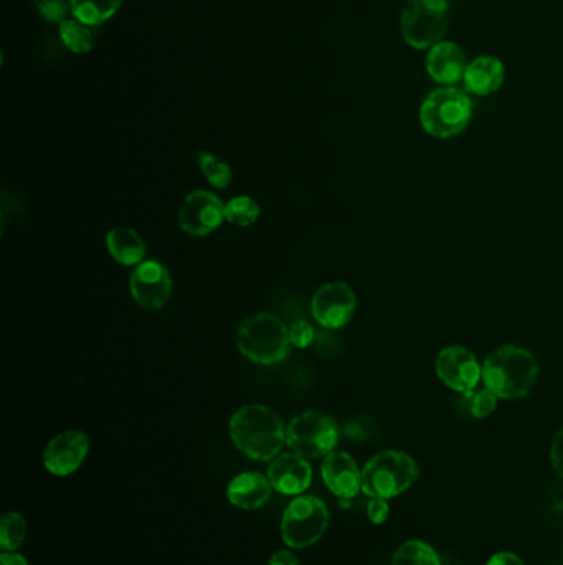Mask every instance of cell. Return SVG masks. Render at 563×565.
Listing matches in <instances>:
<instances>
[{"label": "cell", "mask_w": 563, "mask_h": 565, "mask_svg": "<svg viewBox=\"0 0 563 565\" xmlns=\"http://www.w3.org/2000/svg\"><path fill=\"white\" fill-rule=\"evenodd\" d=\"M233 445L255 461H271L286 443V427L275 409L268 405H243L230 418Z\"/></svg>", "instance_id": "6da1fadb"}, {"label": "cell", "mask_w": 563, "mask_h": 565, "mask_svg": "<svg viewBox=\"0 0 563 565\" xmlns=\"http://www.w3.org/2000/svg\"><path fill=\"white\" fill-rule=\"evenodd\" d=\"M539 367L527 349L499 347L484 361L483 380L499 399H521L534 389Z\"/></svg>", "instance_id": "7a4b0ae2"}, {"label": "cell", "mask_w": 563, "mask_h": 565, "mask_svg": "<svg viewBox=\"0 0 563 565\" xmlns=\"http://www.w3.org/2000/svg\"><path fill=\"white\" fill-rule=\"evenodd\" d=\"M237 346L248 361L275 366L288 357L289 328L276 314H253L238 326Z\"/></svg>", "instance_id": "3957f363"}, {"label": "cell", "mask_w": 563, "mask_h": 565, "mask_svg": "<svg viewBox=\"0 0 563 565\" xmlns=\"http://www.w3.org/2000/svg\"><path fill=\"white\" fill-rule=\"evenodd\" d=\"M418 480L412 456L385 450L372 456L362 470V491L370 498L390 499L405 493Z\"/></svg>", "instance_id": "277c9868"}, {"label": "cell", "mask_w": 563, "mask_h": 565, "mask_svg": "<svg viewBox=\"0 0 563 565\" xmlns=\"http://www.w3.org/2000/svg\"><path fill=\"white\" fill-rule=\"evenodd\" d=\"M473 103L464 91L441 88L423 101L420 121L426 133L435 138H453L468 126Z\"/></svg>", "instance_id": "5b68a950"}, {"label": "cell", "mask_w": 563, "mask_h": 565, "mask_svg": "<svg viewBox=\"0 0 563 565\" xmlns=\"http://www.w3.org/2000/svg\"><path fill=\"white\" fill-rule=\"evenodd\" d=\"M329 509L316 496H298L288 504L281 519V537L291 549L313 546L326 534Z\"/></svg>", "instance_id": "8992f818"}, {"label": "cell", "mask_w": 563, "mask_h": 565, "mask_svg": "<svg viewBox=\"0 0 563 565\" xmlns=\"http://www.w3.org/2000/svg\"><path fill=\"white\" fill-rule=\"evenodd\" d=\"M339 442V428L331 415L308 410L296 415L286 427V443L294 453L306 460L321 458L334 452Z\"/></svg>", "instance_id": "52a82bcc"}, {"label": "cell", "mask_w": 563, "mask_h": 565, "mask_svg": "<svg viewBox=\"0 0 563 565\" xmlns=\"http://www.w3.org/2000/svg\"><path fill=\"white\" fill-rule=\"evenodd\" d=\"M448 0H410L402 14V35L410 47L426 50L448 29Z\"/></svg>", "instance_id": "ba28073f"}, {"label": "cell", "mask_w": 563, "mask_h": 565, "mask_svg": "<svg viewBox=\"0 0 563 565\" xmlns=\"http://www.w3.org/2000/svg\"><path fill=\"white\" fill-rule=\"evenodd\" d=\"M129 291L141 308L157 311L166 306L174 291L171 271L157 260H144L134 268Z\"/></svg>", "instance_id": "9c48e42d"}, {"label": "cell", "mask_w": 563, "mask_h": 565, "mask_svg": "<svg viewBox=\"0 0 563 565\" xmlns=\"http://www.w3.org/2000/svg\"><path fill=\"white\" fill-rule=\"evenodd\" d=\"M225 220V204L209 190H194L179 209L180 228L192 237H207Z\"/></svg>", "instance_id": "30bf717a"}, {"label": "cell", "mask_w": 563, "mask_h": 565, "mask_svg": "<svg viewBox=\"0 0 563 565\" xmlns=\"http://www.w3.org/2000/svg\"><path fill=\"white\" fill-rule=\"evenodd\" d=\"M357 308V296L344 281L322 285L311 301L313 318L322 328L341 329L351 321Z\"/></svg>", "instance_id": "8fae6325"}, {"label": "cell", "mask_w": 563, "mask_h": 565, "mask_svg": "<svg viewBox=\"0 0 563 565\" xmlns=\"http://www.w3.org/2000/svg\"><path fill=\"white\" fill-rule=\"evenodd\" d=\"M436 374L450 389L471 394L483 379L478 359L466 347H446L436 357Z\"/></svg>", "instance_id": "7c38bea8"}, {"label": "cell", "mask_w": 563, "mask_h": 565, "mask_svg": "<svg viewBox=\"0 0 563 565\" xmlns=\"http://www.w3.org/2000/svg\"><path fill=\"white\" fill-rule=\"evenodd\" d=\"M90 453V438L81 430H65L48 442L43 465L52 475L70 476L80 470Z\"/></svg>", "instance_id": "4fadbf2b"}, {"label": "cell", "mask_w": 563, "mask_h": 565, "mask_svg": "<svg viewBox=\"0 0 563 565\" xmlns=\"http://www.w3.org/2000/svg\"><path fill=\"white\" fill-rule=\"evenodd\" d=\"M266 476L273 490L286 496H299L313 483V468L298 453H280L271 460Z\"/></svg>", "instance_id": "5bb4252c"}, {"label": "cell", "mask_w": 563, "mask_h": 565, "mask_svg": "<svg viewBox=\"0 0 563 565\" xmlns=\"http://www.w3.org/2000/svg\"><path fill=\"white\" fill-rule=\"evenodd\" d=\"M321 475L327 490L342 501L355 498L362 490V471L349 453L334 450L324 456Z\"/></svg>", "instance_id": "9a60e30c"}, {"label": "cell", "mask_w": 563, "mask_h": 565, "mask_svg": "<svg viewBox=\"0 0 563 565\" xmlns=\"http://www.w3.org/2000/svg\"><path fill=\"white\" fill-rule=\"evenodd\" d=\"M466 68L464 52L453 42L441 40L430 48L426 57V72L441 85H455L463 80Z\"/></svg>", "instance_id": "2e32d148"}, {"label": "cell", "mask_w": 563, "mask_h": 565, "mask_svg": "<svg viewBox=\"0 0 563 565\" xmlns=\"http://www.w3.org/2000/svg\"><path fill=\"white\" fill-rule=\"evenodd\" d=\"M273 493L268 476L258 471H245L235 476L227 488V498L240 509H258L268 503Z\"/></svg>", "instance_id": "e0dca14e"}, {"label": "cell", "mask_w": 563, "mask_h": 565, "mask_svg": "<svg viewBox=\"0 0 563 565\" xmlns=\"http://www.w3.org/2000/svg\"><path fill=\"white\" fill-rule=\"evenodd\" d=\"M506 70L496 57H479L464 72V88L471 95L488 96L501 88Z\"/></svg>", "instance_id": "ac0fdd59"}, {"label": "cell", "mask_w": 563, "mask_h": 565, "mask_svg": "<svg viewBox=\"0 0 563 565\" xmlns=\"http://www.w3.org/2000/svg\"><path fill=\"white\" fill-rule=\"evenodd\" d=\"M106 248L114 262L124 266H138L146 258L147 248L138 230L114 227L106 235Z\"/></svg>", "instance_id": "d6986e66"}, {"label": "cell", "mask_w": 563, "mask_h": 565, "mask_svg": "<svg viewBox=\"0 0 563 565\" xmlns=\"http://www.w3.org/2000/svg\"><path fill=\"white\" fill-rule=\"evenodd\" d=\"M73 19L88 27L105 24L118 14L123 0H68Z\"/></svg>", "instance_id": "ffe728a7"}, {"label": "cell", "mask_w": 563, "mask_h": 565, "mask_svg": "<svg viewBox=\"0 0 563 565\" xmlns=\"http://www.w3.org/2000/svg\"><path fill=\"white\" fill-rule=\"evenodd\" d=\"M60 38H62L63 45L76 53V55H85L90 53L95 47V35L91 32L90 27L81 24L78 20L67 19L60 24Z\"/></svg>", "instance_id": "44dd1931"}, {"label": "cell", "mask_w": 563, "mask_h": 565, "mask_svg": "<svg viewBox=\"0 0 563 565\" xmlns=\"http://www.w3.org/2000/svg\"><path fill=\"white\" fill-rule=\"evenodd\" d=\"M392 565H441L438 552L423 541H407L393 554Z\"/></svg>", "instance_id": "7402d4cb"}, {"label": "cell", "mask_w": 563, "mask_h": 565, "mask_svg": "<svg viewBox=\"0 0 563 565\" xmlns=\"http://www.w3.org/2000/svg\"><path fill=\"white\" fill-rule=\"evenodd\" d=\"M260 215L261 207L250 195H238L225 204V220L237 227H250Z\"/></svg>", "instance_id": "603a6c76"}, {"label": "cell", "mask_w": 563, "mask_h": 565, "mask_svg": "<svg viewBox=\"0 0 563 565\" xmlns=\"http://www.w3.org/2000/svg\"><path fill=\"white\" fill-rule=\"evenodd\" d=\"M29 532L27 521L19 513H5L0 519V547L2 551L15 552L25 542Z\"/></svg>", "instance_id": "cb8c5ba5"}, {"label": "cell", "mask_w": 563, "mask_h": 565, "mask_svg": "<svg viewBox=\"0 0 563 565\" xmlns=\"http://www.w3.org/2000/svg\"><path fill=\"white\" fill-rule=\"evenodd\" d=\"M197 161H199L200 171H202L210 186L215 187V189H225V187L230 186L233 171L227 162L220 161L217 156L205 151L200 152Z\"/></svg>", "instance_id": "d4e9b609"}, {"label": "cell", "mask_w": 563, "mask_h": 565, "mask_svg": "<svg viewBox=\"0 0 563 565\" xmlns=\"http://www.w3.org/2000/svg\"><path fill=\"white\" fill-rule=\"evenodd\" d=\"M34 2L40 15L48 22L62 24L67 20V14L70 12V2L67 0H34Z\"/></svg>", "instance_id": "484cf974"}, {"label": "cell", "mask_w": 563, "mask_h": 565, "mask_svg": "<svg viewBox=\"0 0 563 565\" xmlns=\"http://www.w3.org/2000/svg\"><path fill=\"white\" fill-rule=\"evenodd\" d=\"M497 397L493 390H489L488 387L483 390H479L476 394L471 397V414L476 418H486L493 414L494 409L497 407Z\"/></svg>", "instance_id": "4316f807"}, {"label": "cell", "mask_w": 563, "mask_h": 565, "mask_svg": "<svg viewBox=\"0 0 563 565\" xmlns=\"http://www.w3.org/2000/svg\"><path fill=\"white\" fill-rule=\"evenodd\" d=\"M289 339L291 344L298 349H306L311 346L314 341V329L311 324L306 321H296V323L289 328Z\"/></svg>", "instance_id": "83f0119b"}, {"label": "cell", "mask_w": 563, "mask_h": 565, "mask_svg": "<svg viewBox=\"0 0 563 565\" xmlns=\"http://www.w3.org/2000/svg\"><path fill=\"white\" fill-rule=\"evenodd\" d=\"M388 513H390V506H388L387 499L372 498V501L367 504V514L374 524H384L387 521Z\"/></svg>", "instance_id": "f1b7e54d"}, {"label": "cell", "mask_w": 563, "mask_h": 565, "mask_svg": "<svg viewBox=\"0 0 563 565\" xmlns=\"http://www.w3.org/2000/svg\"><path fill=\"white\" fill-rule=\"evenodd\" d=\"M550 458H552L555 471L559 473L560 478H563V430L555 435L552 448H550Z\"/></svg>", "instance_id": "f546056e"}, {"label": "cell", "mask_w": 563, "mask_h": 565, "mask_svg": "<svg viewBox=\"0 0 563 565\" xmlns=\"http://www.w3.org/2000/svg\"><path fill=\"white\" fill-rule=\"evenodd\" d=\"M488 565H524V562L512 552H497L489 559Z\"/></svg>", "instance_id": "4dcf8cb0"}, {"label": "cell", "mask_w": 563, "mask_h": 565, "mask_svg": "<svg viewBox=\"0 0 563 565\" xmlns=\"http://www.w3.org/2000/svg\"><path fill=\"white\" fill-rule=\"evenodd\" d=\"M268 565H299L298 557L289 551H278L271 556Z\"/></svg>", "instance_id": "1f68e13d"}, {"label": "cell", "mask_w": 563, "mask_h": 565, "mask_svg": "<svg viewBox=\"0 0 563 565\" xmlns=\"http://www.w3.org/2000/svg\"><path fill=\"white\" fill-rule=\"evenodd\" d=\"M0 565H29V562L22 554L4 551L0 554Z\"/></svg>", "instance_id": "d6a6232c"}]
</instances>
